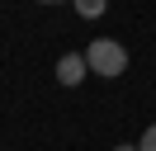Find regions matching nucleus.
<instances>
[{
    "mask_svg": "<svg viewBox=\"0 0 156 151\" xmlns=\"http://www.w3.org/2000/svg\"><path fill=\"white\" fill-rule=\"evenodd\" d=\"M85 66H90V76L118 80V76L128 71V47L118 43V38H95V43L85 47Z\"/></svg>",
    "mask_w": 156,
    "mask_h": 151,
    "instance_id": "1",
    "label": "nucleus"
},
{
    "mask_svg": "<svg viewBox=\"0 0 156 151\" xmlns=\"http://www.w3.org/2000/svg\"><path fill=\"white\" fill-rule=\"evenodd\" d=\"M85 76H90V66H85V52H62V61H57V80L66 85V90H71V85H80Z\"/></svg>",
    "mask_w": 156,
    "mask_h": 151,
    "instance_id": "2",
    "label": "nucleus"
},
{
    "mask_svg": "<svg viewBox=\"0 0 156 151\" xmlns=\"http://www.w3.org/2000/svg\"><path fill=\"white\" fill-rule=\"evenodd\" d=\"M71 5H76V14H80V19H99V14L109 9V0H71Z\"/></svg>",
    "mask_w": 156,
    "mask_h": 151,
    "instance_id": "3",
    "label": "nucleus"
},
{
    "mask_svg": "<svg viewBox=\"0 0 156 151\" xmlns=\"http://www.w3.org/2000/svg\"><path fill=\"white\" fill-rule=\"evenodd\" d=\"M137 151H156V123L142 132V142H137Z\"/></svg>",
    "mask_w": 156,
    "mask_h": 151,
    "instance_id": "4",
    "label": "nucleus"
},
{
    "mask_svg": "<svg viewBox=\"0 0 156 151\" xmlns=\"http://www.w3.org/2000/svg\"><path fill=\"white\" fill-rule=\"evenodd\" d=\"M114 151H137V146H128V142H118V146H114Z\"/></svg>",
    "mask_w": 156,
    "mask_h": 151,
    "instance_id": "5",
    "label": "nucleus"
},
{
    "mask_svg": "<svg viewBox=\"0 0 156 151\" xmlns=\"http://www.w3.org/2000/svg\"><path fill=\"white\" fill-rule=\"evenodd\" d=\"M38 5H62V0H38Z\"/></svg>",
    "mask_w": 156,
    "mask_h": 151,
    "instance_id": "6",
    "label": "nucleus"
}]
</instances>
